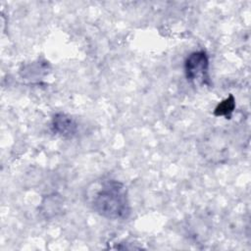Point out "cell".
Instances as JSON below:
<instances>
[{
	"label": "cell",
	"instance_id": "1",
	"mask_svg": "<svg viewBox=\"0 0 251 251\" xmlns=\"http://www.w3.org/2000/svg\"><path fill=\"white\" fill-rule=\"evenodd\" d=\"M89 205L103 218L124 220L130 214L127 191L124 183L107 178L93 183L87 191Z\"/></svg>",
	"mask_w": 251,
	"mask_h": 251
},
{
	"label": "cell",
	"instance_id": "2",
	"mask_svg": "<svg viewBox=\"0 0 251 251\" xmlns=\"http://www.w3.org/2000/svg\"><path fill=\"white\" fill-rule=\"evenodd\" d=\"M209 59L205 51H194L190 53L184 62V73L186 78L194 83L209 84Z\"/></svg>",
	"mask_w": 251,
	"mask_h": 251
},
{
	"label": "cell",
	"instance_id": "3",
	"mask_svg": "<svg viewBox=\"0 0 251 251\" xmlns=\"http://www.w3.org/2000/svg\"><path fill=\"white\" fill-rule=\"evenodd\" d=\"M52 130L65 138H72L77 132V124L75 121L67 114H56L51 122Z\"/></svg>",
	"mask_w": 251,
	"mask_h": 251
},
{
	"label": "cell",
	"instance_id": "4",
	"mask_svg": "<svg viewBox=\"0 0 251 251\" xmlns=\"http://www.w3.org/2000/svg\"><path fill=\"white\" fill-rule=\"evenodd\" d=\"M234 108V100L233 97L230 95L228 98H226L225 101H223L215 110L216 116H227V114L231 113Z\"/></svg>",
	"mask_w": 251,
	"mask_h": 251
}]
</instances>
